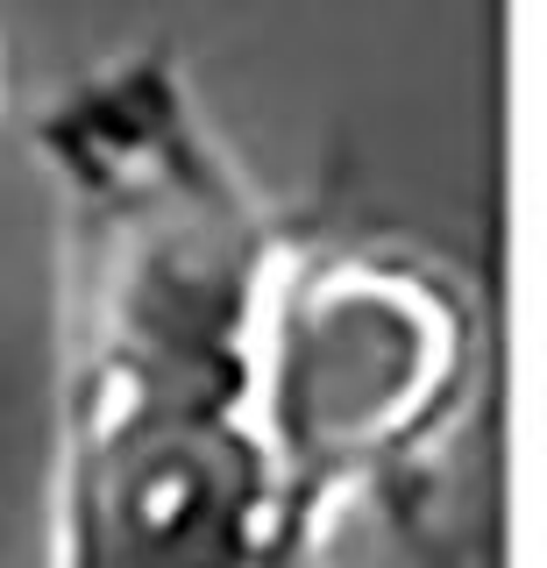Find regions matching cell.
I'll return each mask as SVG.
<instances>
[{"instance_id": "cell-2", "label": "cell", "mask_w": 547, "mask_h": 568, "mask_svg": "<svg viewBox=\"0 0 547 568\" xmlns=\"http://www.w3.org/2000/svg\"><path fill=\"white\" fill-rule=\"evenodd\" d=\"M448 369L440 313L398 277H321L285 298L277 334L256 348V413L285 476L342 469L392 440Z\"/></svg>"}, {"instance_id": "cell-1", "label": "cell", "mask_w": 547, "mask_h": 568, "mask_svg": "<svg viewBox=\"0 0 547 568\" xmlns=\"http://www.w3.org/2000/svg\"><path fill=\"white\" fill-rule=\"evenodd\" d=\"M85 221L64 568H263L285 540L256 434L263 242L156 71L58 114Z\"/></svg>"}]
</instances>
